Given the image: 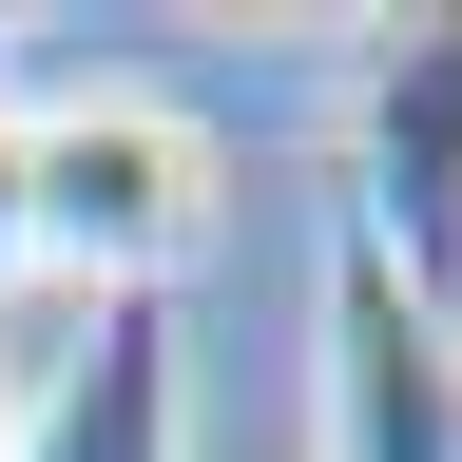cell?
Wrapping results in <instances>:
<instances>
[{"label": "cell", "instance_id": "obj_3", "mask_svg": "<svg viewBox=\"0 0 462 462\" xmlns=\"http://www.w3.org/2000/svg\"><path fill=\"white\" fill-rule=\"evenodd\" d=\"M328 462H462V309L328 231Z\"/></svg>", "mask_w": 462, "mask_h": 462}, {"label": "cell", "instance_id": "obj_6", "mask_svg": "<svg viewBox=\"0 0 462 462\" xmlns=\"http://www.w3.org/2000/svg\"><path fill=\"white\" fill-rule=\"evenodd\" d=\"M0 443H20V404H0Z\"/></svg>", "mask_w": 462, "mask_h": 462}, {"label": "cell", "instance_id": "obj_4", "mask_svg": "<svg viewBox=\"0 0 462 462\" xmlns=\"http://www.w3.org/2000/svg\"><path fill=\"white\" fill-rule=\"evenodd\" d=\"M0 462H173V309H97L20 385V443Z\"/></svg>", "mask_w": 462, "mask_h": 462}, {"label": "cell", "instance_id": "obj_2", "mask_svg": "<svg viewBox=\"0 0 462 462\" xmlns=\"http://www.w3.org/2000/svg\"><path fill=\"white\" fill-rule=\"evenodd\" d=\"M346 231H366L424 309H462V0H424V20H385V39H366Z\"/></svg>", "mask_w": 462, "mask_h": 462}, {"label": "cell", "instance_id": "obj_5", "mask_svg": "<svg viewBox=\"0 0 462 462\" xmlns=\"http://www.w3.org/2000/svg\"><path fill=\"white\" fill-rule=\"evenodd\" d=\"M39 251H20V97H0V289H20Z\"/></svg>", "mask_w": 462, "mask_h": 462}, {"label": "cell", "instance_id": "obj_1", "mask_svg": "<svg viewBox=\"0 0 462 462\" xmlns=\"http://www.w3.org/2000/svg\"><path fill=\"white\" fill-rule=\"evenodd\" d=\"M20 251L78 270L97 309H154L212 251V135L173 97H58V116H20Z\"/></svg>", "mask_w": 462, "mask_h": 462}]
</instances>
